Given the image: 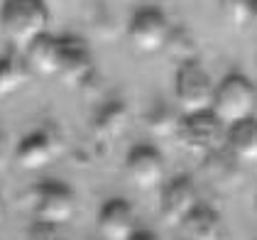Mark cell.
I'll use <instances>...</instances> for the list:
<instances>
[{
    "instance_id": "44dd1931",
    "label": "cell",
    "mask_w": 257,
    "mask_h": 240,
    "mask_svg": "<svg viewBox=\"0 0 257 240\" xmlns=\"http://www.w3.org/2000/svg\"><path fill=\"white\" fill-rule=\"evenodd\" d=\"M250 20L255 22V27H257V0H252V8H250Z\"/></svg>"
},
{
    "instance_id": "e0dca14e",
    "label": "cell",
    "mask_w": 257,
    "mask_h": 240,
    "mask_svg": "<svg viewBox=\"0 0 257 240\" xmlns=\"http://www.w3.org/2000/svg\"><path fill=\"white\" fill-rule=\"evenodd\" d=\"M22 240H66L61 235V225L47 223V220H32L25 230Z\"/></svg>"
},
{
    "instance_id": "7a4b0ae2",
    "label": "cell",
    "mask_w": 257,
    "mask_h": 240,
    "mask_svg": "<svg viewBox=\"0 0 257 240\" xmlns=\"http://www.w3.org/2000/svg\"><path fill=\"white\" fill-rule=\"evenodd\" d=\"M211 113L220 120V125L228 130L237 123L257 118V88L255 83L242 76L230 74L216 86V98Z\"/></svg>"
},
{
    "instance_id": "8fae6325",
    "label": "cell",
    "mask_w": 257,
    "mask_h": 240,
    "mask_svg": "<svg viewBox=\"0 0 257 240\" xmlns=\"http://www.w3.org/2000/svg\"><path fill=\"white\" fill-rule=\"evenodd\" d=\"M57 147H59L57 138L49 130H37V133H32L18 142L13 160L25 172H37V169H44L57 157Z\"/></svg>"
},
{
    "instance_id": "5b68a950",
    "label": "cell",
    "mask_w": 257,
    "mask_h": 240,
    "mask_svg": "<svg viewBox=\"0 0 257 240\" xmlns=\"http://www.w3.org/2000/svg\"><path fill=\"white\" fill-rule=\"evenodd\" d=\"M172 32H174L172 22L157 5L140 8L127 25V37L133 42V47L138 52H145V54L162 52L172 40Z\"/></svg>"
},
{
    "instance_id": "4fadbf2b",
    "label": "cell",
    "mask_w": 257,
    "mask_h": 240,
    "mask_svg": "<svg viewBox=\"0 0 257 240\" xmlns=\"http://www.w3.org/2000/svg\"><path fill=\"white\" fill-rule=\"evenodd\" d=\"M179 230L184 240H223V218L218 216L216 208L198 203L179 225Z\"/></svg>"
},
{
    "instance_id": "9a60e30c",
    "label": "cell",
    "mask_w": 257,
    "mask_h": 240,
    "mask_svg": "<svg viewBox=\"0 0 257 240\" xmlns=\"http://www.w3.org/2000/svg\"><path fill=\"white\" fill-rule=\"evenodd\" d=\"M30 66L22 52H10L0 57V98L18 93L30 79Z\"/></svg>"
},
{
    "instance_id": "ba28073f",
    "label": "cell",
    "mask_w": 257,
    "mask_h": 240,
    "mask_svg": "<svg viewBox=\"0 0 257 240\" xmlns=\"http://www.w3.org/2000/svg\"><path fill=\"white\" fill-rule=\"evenodd\" d=\"M198 203L201 201H198L196 184L189 177H174L167 184H162V191H159V216H162V220L167 225L179 228Z\"/></svg>"
},
{
    "instance_id": "2e32d148",
    "label": "cell",
    "mask_w": 257,
    "mask_h": 240,
    "mask_svg": "<svg viewBox=\"0 0 257 240\" xmlns=\"http://www.w3.org/2000/svg\"><path fill=\"white\" fill-rule=\"evenodd\" d=\"M130 125V113L122 103H108L93 120V133L103 142L118 140Z\"/></svg>"
},
{
    "instance_id": "5bb4252c",
    "label": "cell",
    "mask_w": 257,
    "mask_h": 240,
    "mask_svg": "<svg viewBox=\"0 0 257 240\" xmlns=\"http://www.w3.org/2000/svg\"><path fill=\"white\" fill-rule=\"evenodd\" d=\"M228 152L237 164H255L257 162V118L237 123L225 133Z\"/></svg>"
},
{
    "instance_id": "9c48e42d",
    "label": "cell",
    "mask_w": 257,
    "mask_h": 240,
    "mask_svg": "<svg viewBox=\"0 0 257 240\" xmlns=\"http://www.w3.org/2000/svg\"><path fill=\"white\" fill-rule=\"evenodd\" d=\"M125 172H127V179L133 181L140 191L162 189V184H164V157L152 145H138V147L130 150V155L125 160Z\"/></svg>"
},
{
    "instance_id": "7c38bea8",
    "label": "cell",
    "mask_w": 257,
    "mask_h": 240,
    "mask_svg": "<svg viewBox=\"0 0 257 240\" xmlns=\"http://www.w3.org/2000/svg\"><path fill=\"white\" fill-rule=\"evenodd\" d=\"M25 61L30 71L40 76H57L59 74V59H61V37H52L49 32L35 40L25 52Z\"/></svg>"
},
{
    "instance_id": "d6986e66",
    "label": "cell",
    "mask_w": 257,
    "mask_h": 240,
    "mask_svg": "<svg viewBox=\"0 0 257 240\" xmlns=\"http://www.w3.org/2000/svg\"><path fill=\"white\" fill-rule=\"evenodd\" d=\"M10 152H13V150H10V140H8V135H5V133H0V167L10 160ZM13 155H15V152H13Z\"/></svg>"
},
{
    "instance_id": "7402d4cb",
    "label": "cell",
    "mask_w": 257,
    "mask_h": 240,
    "mask_svg": "<svg viewBox=\"0 0 257 240\" xmlns=\"http://www.w3.org/2000/svg\"><path fill=\"white\" fill-rule=\"evenodd\" d=\"M5 218V201H3V196H0V220Z\"/></svg>"
},
{
    "instance_id": "52a82bcc",
    "label": "cell",
    "mask_w": 257,
    "mask_h": 240,
    "mask_svg": "<svg viewBox=\"0 0 257 240\" xmlns=\"http://www.w3.org/2000/svg\"><path fill=\"white\" fill-rule=\"evenodd\" d=\"M93 52L88 47V42L66 35L61 37V59H59V74L57 79L66 83L69 88H81L86 86L93 76Z\"/></svg>"
},
{
    "instance_id": "8992f818",
    "label": "cell",
    "mask_w": 257,
    "mask_h": 240,
    "mask_svg": "<svg viewBox=\"0 0 257 240\" xmlns=\"http://www.w3.org/2000/svg\"><path fill=\"white\" fill-rule=\"evenodd\" d=\"M225 128L213 113L181 115L177 128V138L184 150L191 155H216L218 145L225 140Z\"/></svg>"
},
{
    "instance_id": "ffe728a7",
    "label": "cell",
    "mask_w": 257,
    "mask_h": 240,
    "mask_svg": "<svg viewBox=\"0 0 257 240\" xmlns=\"http://www.w3.org/2000/svg\"><path fill=\"white\" fill-rule=\"evenodd\" d=\"M130 240H159V238L155 235V233H150V230H138Z\"/></svg>"
},
{
    "instance_id": "30bf717a",
    "label": "cell",
    "mask_w": 257,
    "mask_h": 240,
    "mask_svg": "<svg viewBox=\"0 0 257 240\" xmlns=\"http://www.w3.org/2000/svg\"><path fill=\"white\" fill-rule=\"evenodd\" d=\"M138 213L127 199H108L98 213V233L103 240H130L138 233Z\"/></svg>"
},
{
    "instance_id": "6da1fadb",
    "label": "cell",
    "mask_w": 257,
    "mask_h": 240,
    "mask_svg": "<svg viewBox=\"0 0 257 240\" xmlns=\"http://www.w3.org/2000/svg\"><path fill=\"white\" fill-rule=\"evenodd\" d=\"M49 10L44 0H3L0 32L15 52H25L35 40L47 35Z\"/></svg>"
},
{
    "instance_id": "277c9868",
    "label": "cell",
    "mask_w": 257,
    "mask_h": 240,
    "mask_svg": "<svg viewBox=\"0 0 257 240\" xmlns=\"http://www.w3.org/2000/svg\"><path fill=\"white\" fill-rule=\"evenodd\" d=\"M30 208L35 220L66 225L76 216V196L61 181H40L30 189Z\"/></svg>"
},
{
    "instance_id": "603a6c76",
    "label": "cell",
    "mask_w": 257,
    "mask_h": 240,
    "mask_svg": "<svg viewBox=\"0 0 257 240\" xmlns=\"http://www.w3.org/2000/svg\"><path fill=\"white\" fill-rule=\"evenodd\" d=\"M255 206H257V203H255Z\"/></svg>"
},
{
    "instance_id": "ac0fdd59",
    "label": "cell",
    "mask_w": 257,
    "mask_h": 240,
    "mask_svg": "<svg viewBox=\"0 0 257 240\" xmlns=\"http://www.w3.org/2000/svg\"><path fill=\"white\" fill-rule=\"evenodd\" d=\"M223 8H230V10H237L242 13L247 20H250V8H252V0H220Z\"/></svg>"
},
{
    "instance_id": "3957f363",
    "label": "cell",
    "mask_w": 257,
    "mask_h": 240,
    "mask_svg": "<svg viewBox=\"0 0 257 240\" xmlns=\"http://www.w3.org/2000/svg\"><path fill=\"white\" fill-rule=\"evenodd\" d=\"M174 98L181 115L211 113L216 98V83L196 59L179 64L177 79H174Z\"/></svg>"
}]
</instances>
